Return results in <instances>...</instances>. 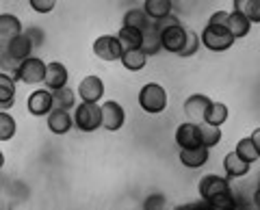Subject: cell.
Instances as JSON below:
<instances>
[{"instance_id": "18", "label": "cell", "mask_w": 260, "mask_h": 210, "mask_svg": "<svg viewBox=\"0 0 260 210\" xmlns=\"http://www.w3.org/2000/svg\"><path fill=\"white\" fill-rule=\"evenodd\" d=\"M172 9H174V0H145L143 3V11L150 20L169 18Z\"/></svg>"}, {"instance_id": "25", "label": "cell", "mask_w": 260, "mask_h": 210, "mask_svg": "<svg viewBox=\"0 0 260 210\" xmlns=\"http://www.w3.org/2000/svg\"><path fill=\"white\" fill-rule=\"evenodd\" d=\"M234 154L251 165V163H256V160L260 158V150L256 148L254 141H251L249 136H243V139L237 143V148H234Z\"/></svg>"}, {"instance_id": "21", "label": "cell", "mask_w": 260, "mask_h": 210, "mask_svg": "<svg viewBox=\"0 0 260 210\" xmlns=\"http://www.w3.org/2000/svg\"><path fill=\"white\" fill-rule=\"evenodd\" d=\"M121 65L130 72H139L145 67V63H148V54H145L141 48H130V50H124L121 52Z\"/></svg>"}, {"instance_id": "28", "label": "cell", "mask_w": 260, "mask_h": 210, "mask_svg": "<svg viewBox=\"0 0 260 210\" xmlns=\"http://www.w3.org/2000/svg\"><path fill=\"white\" fill-rule=\"evenodd\" d=\"M234 11L245 13L249 22H260V0H232Z\"/></svg>"}, {"instance_id": "22", "label": "cell", "mask_w": 260, "mask_h": 210, "mask_svg": "<svg viewBox=\"0 0 260 210\" xmlns=\"http://www.w3.org/2000/svg\"><path fill=\"white\" fill-rule=\"evenodd\" d=\"M22 33V22L11 13H0V42H9Z\"/></svg>"}, {"instance_id": "10", "label": "cell", "mask_w": 260, "mask_h": 210, "mask_svg": "<svg viewBox=\"0 0 260 210\" xmlns=\"http://www.w3.org/2000/svg\"><path fill=\"white\" fill-rule=\"evenodd\" d=\"M48 130L52 134H65L72 130V126H74V117L70 115V111H63V109H52L48 113Z\"/></svg>"}, {"instance_id": "26", "label": "cell", "mask_w": 260, "mask_h": 210, "mask_svg": "<svg viewBox=\"0 0 260 210\" xmlns=\"http://www.w3.org/2000/svg\"><path fill=\"white\" fill-rule=\"evenodd\" d=\"M228 115H230V111H228V107H225L223 102H210V107L204 113V122L206 124L221 126V124H225Z\"/></svg>"}, {"instance_id": "12", "label": "cell", "mask_w": 260, "mask_h": 210, "mask_svg": "<svg viewBox=\"0 0 260 210\" xmlns=\"http://www.w3.org/2000/svg\"><path fill=\"white\" fill-rule=\"evenodd\" d=\"M52 111V91L48 89H39V91L30 93L28 98V113L35 117H44Z\"/></svg>"}, {"instance_id": "7", "label": "cell", "mask_w": 260, "mask_h": 210, "mask_svg": "<svg viewBox=\"0 0 260 210\" xmlns=\"http://www.w3.org/2000/svg\"><path fill=\"white\" fill-rule=\"evenodd\" d=\"M93 52L102 61H117L124 50L117 42V35H102L93 42Z\"/></svg>"}, {"instance_id": "37", "label": "cell", "mask_w": 260, "mask_h": 210, "mask_svg": "<svg viewBox=\"0 0 260 210\" xmlns=\"http://www.w3.org/2000/svg\"><path fill=\"white\" fill-rule=\"evenodd\" d=\"M3 165H5V154L0 152V169H3Z\"/></svg>"}, {"instance_id": "3", "label": "cell", "mask_w": 260, "mask_h": 210, "mask_svg": "<svg viewBox=\"0 0 260 210\" xmlns=\"http://www.w3.org/2000/svg\"><path fill=\"white\" fill-rule=\"evenodd\" d=\"M139 104L145 113L150 115H158V113L165 111L167 107V93L158 83H148L143 85V89L139 91Z\"/></svg>"}, {"instance_id": "5", "label": "cell", "mask_w": 260, "mask_h": 210, "mask_svg": "<svg viewBox=\"0 0 260 210\" xmlns=\"http://www.w3.org/2000/svg\"><path fill=\"white\" fill-rule=\"evenodd\" d=\"M184 39H186V30L180 26V22H169L160 28V46L162 50L178 54L180 48L184 46Z\"/></svg>"}, {"instance_id": "30", "label": "cell", "mask_w": 260, "mask_h": 210, "mask_svg": "<svg viewBox=\"0 0 260 210\" xmlns=\"http://www.w3.org/2000/svg\"><path fill=\"white\" fill-rule=\"evenodd\" d=\"M18 130V124L9 111H0V141H11Z\"/></svg>"}, {"instance_id": "32", "label": "cell", "mask_w": 260, "mask_h": 210, "mask_svg": "<svg viewBox=\"0 0 260 210\" xmlns=\"http://www.w3.org/2000/svg\"><path fill=\"white\" fill-rule=\"evenodd\" d=\"M208 208H234L237 206V201L232 197V191H225V193H219V195L206 199Z\"/></svg>"}, {"instance_id": "33", "label": "cell", "mask_w": 260, "mask_h": 210, "mask_svg": "<svg viewBox=\"0 0 260 210\" xmlns=\"http://www.w3.org/2000/svg\"><path fill=\"white\" fill-rule=\"evenodd\" d=\"M28 3L32 7V11L37 13H50L56 7V0H28Z\"/></svg>"}, {"instance_id": "9", "label": "cell", "mask_w": 260, "mask_h": 210, "mask_svg": "<svg viewBox=\"0 0 260 210\" xmlns=\"http://www.w3.org/2000/svg\"><path fill=\"white\" fill-rule=\"evenodd\" d=\"M78 95L83 102H100V98L104 95V83L100 76H87L80 80L78 85Z\"/></svg>"}, {"instance_id": "36", "label": "cell", "mask_w": 260, "mask_h": 210, "mask_svg": "<svg viewBox=\"0 0 260 210\" xmlns=\"http://www.w3.org/2000/svg\"><path fill=\"white\" fill-rule=\"evenodd\" d=\"M249 139L254 141V145H256V148L260 150V128H256V130L251 132V136H249Z\"/></svg>"}, {"instance_id": "1", "label": "cell", "mask_w": 260, "mask_h": 210, "mask_svg": "<svg viewBox=\"0 0 260 210\" xmlns=\"http://www.w3.org/2000/svg\"><path fill=\"white\" fill-rule=\"evenodd\" d=\"M237 39L228 30V26H215V24H206V28L200 35V44H204L208 50L213 52H225L230 50Z\"/></svg>"}, {"instance_id": "27", "label": "cell", "mask_w": 260, "mask_h": 210, "mask_svg": "<svg viewBox=\"0 0 260 210\" xmlns=\"http://www.w3.org/2000/svg\"><path fill=\"white\" fill-rule=\"evenodd\" d=\"M200 126V136H202V145L204 148H215V145L221 141V126H215V124H198Z\"/></svg>"}, {"instance_id": "15", "label": "cell", "mask_w": 260, "mask_h": 210, "mask_svg": "<svg viewBox=\"0 0 260 210\" xmlns=\"http://www.w3.org/2000/svg\"><path fill=\"white\" fill-rule=\"evenodd\" d=\"M46 87L54 91L59 87L68 85V67L63 65L59 61H52V63H46V78H44Z\"/></svg>"}, {"instance_id": "8", "label": "cell", "mask_w": 260, "mask_h": 210, "mask_svg": "<svg viewBox=\"0 0 260 210\" xmlns=\"http://www.w3.org/2000/svg\"><path fill=\"white\" fill-rule=\"evenodd\" d=\"M32 48L35 46H32L30 37L26 33H20V35H15L7 42V54H9L15 63H20V61L28 59V56L32 54Z\"/></svg>"}, {"instance_id": "13", "label": "cell", "mask_w": 260, "mask_h": 210, "mask_svg": "<svg viewBox=\"0 0 260 210\" xmlns=\"http://www.w3.org/2000/svg\"><path fill=\"white\" fill-rule=\"evenodd\" d=\"M176 143L180 150H189V148H195V145H202V136H200V126L198 124H182L178 126L176 130Z\"/></svg>"}, {"instance_id": "16", "label": "cell", "mask_w": 260, "mask_h": 210, "mask_svg": "<svg viewBox=\"0 0 260 210\" xmlns=\"http://www.w3.org/2000/svg\"><path fill=\"white\" fill-rule=\"evenodd\" d=\"M210 100L208 95H202V93H193L191 98H186L184 102V113H186V117L191 119V122H195V119H202L204 122V113L206 109L210 107Z\"/></svg>"}, {"instance_id": "29", "label": "cell", "mask_w": 260, "mask_h": 210, "mask_svg": "<svg viewBox=\"0 0 260 210\" xmlns=\"http://www.w3.org/2000/svg\"><path fill=\"white\" fill-rule=\"evenodd\" d=\"M148 24H150V18L145 15L143 9H139V7H135V9H128L124 13V24L121 26H130V28H148Z\"/></svg>"}, {"instance_id": "24", "label": "cell", "mask_w": 260, "mask_h": 210, "mask_svg": "<svg viewBox=\"0 0 260 210\" xmlns=\"http://www.w3.org/2000/svg\"><path fill=\"white\" fill-rule=\"evenodd\" d=\"M72 107H76V98L74 91L65 85L52 91V109H63V111H72Z\"/></svg>"}, {"instance_id": "2", "label": "cell", "mask_w": 260, "mask_h": 210, "mask_svg": "<svg viewBox=\"0 0 260 210\" xmlns=\"http://www.w3.org/2000/svg\"><path fill=\"white\" fill-rule=\"evenodd\" d=\"M13 78L15 83H26V85H37V83H44L46 78V63L39 59V56H28L18 63V67L13 69Z\"/></svg>"}, {"instance_id": "19", "label": "cell", "mask_w": 260, "mask_h": 210, "mask_svg": "<svg viewBox=\"0 0 260 210\" xmlns=\"http://www.w3.org/2000/svg\"><path fill=\"white\" fill-rule=\"evenodd\" d=\"M15 102V78L0 72V109L9 111Z\"/></svg>"}, {"instance_id": "4", "label": "cell", "mask_w": 260, "mask_h": 210, "mask_svg": "<svg viewBox=\"0 0 260 210\" xmlns=\"http://www.w3.org/2000/svg\"><path fill=\"white\" fill-rule=\"evenodd\" d=\"M74 126L83 132H93L102 126V109L98 102H83L74 111Z\"/></svg>"}, {"instance_id": "31", "label": "cell", "mask_w": 260, "mask_h": 210, "mask_svg": "<svg viewBox=\"0 0 260 210\" xmlns=\"http://www.w3.org/2000/svg\"><path fill=\"white\" fill-rule=\"evenodd\" d=\"M198 50H200V35L198 33H189L186 30V39H184V46L180 48V52H178V56H193V54H198Z\"/></svg>"}, {"instance_id": "34", "label": "cell", "mask_w": 260, "mask_h": 210, "mask_svg": "<svg viewBox=\"0 0 260 210\" xmlns=\"http://www.w3.org/2000/svg\"><path fill=\"white\" fill-rule=\"evenodd\" d=\"M225 22H228V11H215L208 20V24H215V26H225Z\"/></svg>"}, {"instance_id": "23", "label": "cell", "mask_w": 260, "mask_h": 210, "mask_svg": "<svg viewBox=\"0 0 260 210\" xmlns=\"http://www.w3.org/2000/svg\"><path fill=\"white\" fill-rule=\"evenodd\" d=\"M141 39H143V30L139 28H130V26H121L117 33V42L121 46V50H130V48H141Z\"/></svg>"}, {"instance_id": "11", "label": "cell", "mask_w": 260, "mask_h": 210, "mask_svg": "<svg viewBox=\"0 0 260 210\" xmlns=\"http://www.w3.org/2000/svg\"><path fill=\"white\" fill-rule=\"evenodd\" d=\"M225 191H232L230 184H228V178L208 173V176H204L200 180V195L204 199H210V197L219 195V193H225Z\"/></svg>"}, {"instance_id": "17", "label": "cell", "mask_w": 260, "mask_h": 210, "mask_svg": "<svg viewBox=\"0 0 260 210\" xmlns=\"http://www.w3.org/2000/svg\"><path fill=\"white\" fill-rule=\"evenodd\" d=\"M228 30L232 33L234 39H243L249 35V28H251V22L245 13H239V11H232L228 13V22H225Z\"/></svg>"}, {"instance_id": "14", "label": "cell", "mask_w": 260, "mask_h": 210, "mask_svg": "<svg viewBox=\"0 0 260 210\" xmlns=\"http://www.w3.org/2000/svg\"><path fill=\"white\" fill-rule=\"evenodd\" d=\"M208 148H204V145H195V148H189V150H180V163L184 167H189V169H200V167H204L208 163Z\"/></svg>"}, {"instance_id": "35", "label": "cell", "mask_w": 260, "mask_h": 210, "mask_svg": "<svg viewBox=\"0 0 260 210\" xmlns=\"http://www.w3.org/2000/svg\"><path fill=\"white\" fill-rule=\"evenodd\" d=\"M165 206V197L162 195H152L150 199H145V204H143V208H162Z\"/></svg>"}, {"instance_id": "38", "label": "cell", "mask_w": 260, "mask_h": 210, "mask_svg": "<svg viewBox=\"0 0 260 210\" xmlns=\"http://www.w3.org/2000/svg\"><path fill=\"white\" fill-rule=\"evenodd\" d=\"M0 111H3V109H0Z\"/></svg>"}, {"instance_id": "20", "label": "cell", "mask_w": 260, "mask_h": 210, "mask_svg": "<svg viewBox=\"0 0 260 210\" xmlns=\"http://www.w3.org/2000/svg\"><path fill=\"white\" fill-rule=\"evenodd\" d=\"M249 163H245L243 158H239L234 152H230V154H225L223 158V169H225V178L228 180H232V178H243L249 173Z\"/></svg>"}, {"instance_id": "6", "label": "cell", "mask_w": 260, "mask_h": 210, "mask_svg": "<svg viewBox=\"0 0 260 210\" xmlns=\"http://www.w3.org/2000/svg\"><path fill=\"white\" fill-rule=\"evenodd\" d=\"M100 109H102V126L111 132L121 130V126L126 122L124 109H121L115 100H107L104 104H100Z\"/></svg>"}]
</instances>
